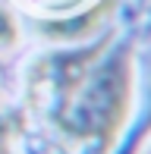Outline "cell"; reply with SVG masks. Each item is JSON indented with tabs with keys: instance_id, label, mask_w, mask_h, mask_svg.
Segmentation results:
<instances>
[{
	"instance_id": "6da1fadb",
	"label": "cell",
	"mask_w": 151,
	"mask_h": 154,
	"mask_svg": "<svg viewBox=\"0 0 151 154\" xmlns=\"http://www.w3.org/2000/svg\"><path fill=\"white\" fill-rule=\"evenodd\" d=\"M132 54L116 51L107 63L98 60L88 69L72 97L54 113V123L79 145H94L98 154H110L132 113Z\"/></svg>"
},
{
	"instance_id": "7a4b0ae2",
	"label": "cell",
	"mask_w": 151,
	"mask_h": 154,
	"mask_svg": "<svg viewBox=\"0 0 151 154\" xmlns=\"http://www.w3.org/2000/svg\"><path fill=\"white\" fill-rule=\"evenodd\" d=\"M110 38L98 41L94 47H82V51H66V54H47L35 66L29 69V101L32 107L57 113L72 91L82 85V79L88 75V69L101 60V54L107 51Z\"/></svg>"
},
{
	"instance_id": "3957f363",
	"label": "cell",
	"mask_w": 151,
	"mask_h": 154,
	"mask_svg": "<svg viewBox=\"0 0 151 154\" xmlns=\"http://www.w3.org/2000/svg\"><path fill=\"white\" fill-rule=\"evenodd\" d=\"M116 0H98V3L91 6V10L85 13V16H76V19H63V22H44L41 25V32L47 35V38H60V41H76L82 38V35L94 32L101 22H104L107 16L113 13Z\"/></svg>"
},
{
	"instance_id": "277c9868",
	"label": "cell",
	"mask_w": 151,
	"mask_h": 154,
	"mask_svg": "<svg viewBox=\"0 0 151 154\" xmlns=\"http://www.w3.org/2000/svg\"><path fill=\"white\" fill-rule=\"evenodd\" d=\"M19 32H16V22H13V16H6L3 10H0V44H16Z\"/></svg>"
},
{
	"instance_id": "5b68a950",
	"label": "cell",
	"mask_w": 151,
	"mask_h": 154,
	"mask_svg": "<svg viewBox=\"0 0 151 154\" xmlns=\"http://www.w3.org/2000/svg\"><path fill=\"white\" fill-rule=\"evenodd\" d=\"M148 132H151V113H148V123H145V129H142V138H145Z\"/></svg>"
}]
</instances>
